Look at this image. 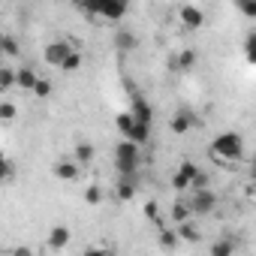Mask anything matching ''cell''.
Instances as JSON below:
<instances>
[{
	"mask_svg": "<svg viewBox=\"0 0 256 256\" xmlns=\"http://www.w3.org/2000/svg\"><path fill=\"white\" fill-rule=\"evenodd\" d=\"M120 202H130L136 196V175H118V187H114Z\"/></svg>",
	"mask_w": 256,
	"mask_h": 256,
	"instance_id": "9",
	"label": "cell"
},
{
	"mask_svg": "<svg viewBox=\"0 0 256 256\" xmlns=\"http://www.w3.org/2000/svg\"><path fill=\"white\" fill-rule=\"evenodd\" d=\"M0 46H4V54H6V58H18V42H16V36H4V42H0Z\"/></svg>",
	"mask_w": 256,
	"mask_h": 256,
	"instance_id": "27",
	"label": "cell"
},
{
	"mask_svg": "<svg viewBox=\"0 0 256 256\" xmlns=\"http://www.w3.org/2000/svg\"><path fill=\"white\" fill-rule=\"evenodd\" d=\"M70 238H72V232H70L66 226H54V229L48 232V247H52V250H64V247L70 244Z\"/></svg>",
	"mask_w": 256,
	"mask_h": 256,
	"instance_id": "12",
	"label": "cell"
},
{
	"mask_svg": "<svg viewBox=\"0 0 256 256\" xmlns=\"http://www.w3.org/2000/svg\"><path fill=\"white\" fill-rule=\"evenodd\" d=\"M76 48H72V42H66V40H54V42H48L46 46V52H42V58H46V64L48 66H64V60L72 54Z\"/></svg>",
	"mask_w": 256,
	"mask_h": 256,
	"instance_id": "5",
	"label": "cell"
},
{
	"mask_svg": "<svg viewBox=\"0 0 256 256\" xmlns=\"http://www.w3.org/2000/svg\"><path fill=\"white\" fill-rule=\"evenodd\" d=\"M172 217H175V223H184V220H190V217H193L190 199H178V202L172 205Z\"/></svg>",
	"mask_w": 256,
	"mask_h": 256,
	"instance_id": "17",
	"label": "cell"
},
{
	"mask_svg": "<svg viewBox=\"0 0 256 256\" xmlns=\"http://www.w3.org/2000/svg\"><path fill=\"white\" fill-rule=\"evenodd\" d=\"M52 175H54L58 181L72 184V181H78V175H82V163H78L76 157H60V160L52 166Z\"/></svg>",
	"mask_w": 256,
	"mask_h": 256,
	"instance_id": "6",
	"label": "cell"
},
{
	"mask_svg": "<svg viewBox=\"0 0 256 256\" xmlns=\"http://www.w3.org/2000/svg\"><path fill=\"white\" fill-rule=\"evenodd\" d=\"M193 64H196V52H193V48H184L181 54H175V58L169 60V70L184 72V70H193Z\"/></svg>",
	"mask_w": 256,
	"mask_h": 256,
	"instance_id": "10",
	"label": "cell"
},
{
	"mask_svg": "<svg viewBox=\"0 0 256 256\" xmlns=\"http://www.w3.org/2000/svg\"><path fill=\"white\" fill-rule=\"evenodd\" d=\"M244 58H247V64L256 66V30L247 34V40H244Z\"/></svg>",
	"mask_w": 256,
	"mask_h": 256,
	"instance_id": "23",
	"label": "cell"
},
{
	"mask_svg": "<svg viewBox=\"0 0 256 256\" xmlns=\"http://www.w3.org/2000/svg\"><path fill=\"white\" fill-rule=\"evenodd\" d=\"M211 151H214L220 160H238V157L244 154V139H241V133L226 130V133H220V136L211 142Z\"/></svg>",
	"mask_w": 256,
	"mask_h": 256,
	"instance_id": "3",
	"label": "cell"
},
{
	"mask_svg": "<svg viewBox=\"0 0 256 256\" xmlns=\"http://www.w3.org/2000/svg\"><path fill=\"white\" fill-rule=\"evenodd\" d=\"M199 120H196V114L193 112H187V108H181V112H175V118H172V133L175 136H184V133H190L193 130V126H196Z\"/></svg>",
	"mask_w": 256,
	"mask_h": 256,
	"instance_id": "7",
	"label": "cell"
},
{
	"mask_svg": "<svg viewBox=\"0 0 256 256\" xmlns=\"http://www.w3.org/2000/svg\"><path fill=\"white\" fill-rule=\"evenodd\" d=\"M190 208H193V214H199V217H205V214H211L214 208H217V193L211 190V187H202V190H190Z\"/></svg>",
	"mask_w": 256,
	"mask_h": 256,
	"instance_id": "4",
	"label": "cell"
},
{
	"mask_svg": "<svg viewBox=\"0 0 256 256\" xmlns=\"http://www.w3.org/2000/svg\"><path fill=\"white\" fill-rule=\"evenodd\" d=\"M114 169H118V175H139V169H142V145L124 136L118 142V148H114Z\"/></svg>",
	"mask_w": 256,
	"mask_h": 256,
	"instance_id": "1",
	"label": "cell"
},
{
	"mask_svg": "<svg viewBox=\"0 0 256 256\" xmlns=\"http://www.w3.org/2000/svg\"><path fill=\"white\" fill-rule=\"evenodd\" d=\"M126 139H133V142L145 145V142L151 139V124H145V120H136V124H133V130L126 133Z\"/></svg>",
	"mask_w": 256,
	"mask_h": 256,
	"instance_id": "13",
	"label": "cell"
},
{
	"mask_svg": "<svg viewBox=\"0 0 256 256\" xmlns=\"http://www.w3.org/2000/svg\"><path fill=\"white\" fill-rule=\"evenodd\" d=\"M178 241H181L178 232H160V247H163V250H175Z\"/></svg>",
	"mask_w": 256,
	"mask_h": 256,
	"instance_id": "25",
	"label": "cell"
},
{
	"mask_svg": "<svg viewBox=\"0 0 256 256\" xmlns=\"http://www.w3.org/2000/svg\"><path fill=\"white\" fill-rule=\"evenodd\" d=\"M178 172H181V175H184V178H187V181H190V187H193V181H196V175H199V172H202V169H199V166H196V163H193V160H184V163H181V166H178Z\"/></svg>",
	"mask_w": 256,
	"mask_h": 256,
	"instance_id": "22",
	"label": "cell"
},
{
	"mask_svg": "<svg viewBox=\"0 0 256 256\" xmlns=\"http://www.w3.org/2000/svg\"><path fill=\"white\" fill-rule=\"evenodd\" d=\"M202 187H208V175H205V172H199V175H196V181H193V187H190V190H202Z\"/></svg>",
	"mask_w": 256,
	"mask_h": 256,
	"instance_id": "33",
	"label": "cell"
},
{
	"mask_svg": "<svg viewBox=\"0 0 256 256\" xmlns=\"http://www.w3.org/2000/svg\"><path fill=\"white\" fill-rule=\"evenodd\" d=\"M12 175H16L12 160H4V181H6V184H12Z\"/></svg>",
	"mask_w": 256,
	"mask_h": 256,
	"instance_id": "31",
	"label": "cell"
},
{
	"mask_svg": "<svg viewBox=\"0 0 256 256\" xmlns=\"http://www.w3.org/2000/svg\"><path fill=\"white\" fill-rule=\"evenodd\" d=\"M235 250H238V244L229 241V238H220V241L211 244V253H214V256H229V253H235Z\"/></svg>",
	"mask_w": 256,
	"mask_h": 256,
	"instance_id": "20",
	"label": "cell"
},
{
	"mask_svg": "<svg viewBox=\"0 0 256 256\" xmlns=\"http://www.w3.org/2000/svg\"><path fill=\"white\" fill-rule=\"evenodd\" d=\"M72 157L82 163V166H90L94 160H96V151H94V145H88V142H82V145H76V151H72Z\"/></svg>",
	"mask_w": 256,
	"mask_h": 256,
	"instance_id": "15",
	"label": "cell"
},
{
	"mask_svg": "<svg viewBox=\"0 0 256 256\" xmlns=\"http://www.w3.org/2000/svg\"><path fill=\"white\" fill-rule=\"evenodd\" d=\"M0 118H4V120H12V118H16V106H12V102H4V106H0Z\"/></svg>",
	"mask_w": 256,
	"mask_h": 256,
	"instance_id": "30",
	"label": "cell"
},
{
	"mask_svg": "<svg viewBox=\"0 0 256 256\" xmlns=\"http://www.w3.org/2000/svg\"><path fill=\"white\" fill-rule=\"evenodd\" d=\"M178 235H181V241H196L199 238V229H196L193 220H184V223H178Z\"/></svg>",
	"mask_w": 256,
	"mask_h": 256,
	"instance_id": "21",
	"label": "cell"
},
{
	"mask_svg": "<svg viewBox=\"0 0 256 256\" xmlns=\"http://www.w3.org/2000/svg\"><path fill=\"white\" fill-rule=\"evenodd\" d=\"M34 94H36V96H48V94H52V82H48V78H40L36 88H34Z\"/></svg>",
	"mask_w": 256,
	"mask_h": 256,
	"instance_id": "29",
	"label": "cell"
},
{
	"mask_svg": "<svg viewBox=\"0 0 256 256\" xmlns=\"http://www.w3.org/2000/svg\"><path fill=\"white\" fill-rule=\"evenodd\" d=\"M253 175H256V160H253Z\"/></svg>",
	"mask_w": 256,
	"mask_h": 256,
	"instance_id": "34",
	"label": "cell"
},
{
	"mask_svg": "<svg viewBox=\"0 0 256 256\" xmlns=\"http://www.w3.org/2000/svg\"><path fill=\"white\" fill-rule=\"evenodd\" d=\"M130 112L136 114V120H145V124H151V120H154V108H151V102H148V100H142V96H133Z\"/></svg>",
	"mask_w": 256,
	"mask_h": 256,
	"instance_id": "11",
	"label": "cell"
},
{
	"mask_svg": "<svg viewBox=\"0 0 256 256\" xmlns=\"http://www.w3.org/2000/svg\"><path fill=\"white\" fill-rule=\"evenodd\" d=\"M78 4L88 16H102L106 22H120V16L130 10V0H78Z\"/></svg>",
	"mask_w": 256,
	"mask_h": 256,
	"instance_id": "2",
	"label": "cell"
},
{
	"mask_svg": "<svg viewBox=\"0 0 256 256\" xmlns=\"http://www.w3.org/2000/svg\"><path fill=\"white\" fill-rule=\"evenodd\" d=\"M133 124H136V114H133V112H120V114L114 118V126H118V133H120V136L130 133V130H133Z\"/></svg>",
	"mask_w": 256,
	"mask_h": 256,
	"instance_id": "19",
	"label": "cell"
},
{
	"mask_svg": "<svg viewBox=\"0 0 256 256\" xmlns=\"http://www.w3.org/2000/svg\"><path fill=\"white\" fill-rule=\"evenodd\" d=\"M253 190H256V175H253Z\"/></svg>",
	"mask_w": 256,
	"mask_h": 256,
	"instance_id": "35",
	"label": "cell"
},
{
	"mask_svg": "<svg viewBox=\"0 0 256 256\" xmlns=\"http://www.w3.org/2000/svg\"><path fill=\"white\" fill-rule=\"evenodd\" d=\"M12 88H18V70L4 66L0 70V90H12Z\"/></svg>",
	"mask_w": 256,
	"mask_h": 256,
	"instance_id": "16",
	"label": "cell"
},
{
	"mask_svg": "<svg viewBox=\"0 0 256 256\" xmlns=\"http://www.w3.org/2000/svg\"><path fill=\"white\" fill-rule=\"evenodd\" d=\"M78 66H82V54H78V52H72V54L64 60V66H60V70H64V72H72V70H78Z\"/></svg>",
	"mask_w": 256,
	"mask_h": 256,
	"instance_id": "28",
	"label": "cell"
},
{
	"mask_svg": "<svg viewBox=\"0 0 256 256\" xmlns=\"http://www.w3.org/2000/svg\"><path fill=\"white\" fill-rule=\"evenodd\" d=\"M235 6L244 18H256V0H235Z\"/></svg>",
	"mask_w": 256,
	"mask_h": 256,
	"instance_id": "24",
	"label": "cell"
},
{
	"mask_svg": "<svg viewBox=\"0 0 256 256\" xmlns=\"http://www.w3.org/2000/svg\"><path fill=\"white\" fill-rule=\"evenodd\" d=\"M36 82H40V76H36L34 66H22V70H18V88H22V90H34Z\"/></svg>",
	"mask_w": 256,
	"mask_h": 256,
	"instance_id": "14",
	"label": "cell"
},
{
	"mask_svg": "<svg viewBox=\"0 0 256 256\" xmlns=\"http://www.w3.org/2000/svg\"><path fill=\"white\" fill-rule=\"evenodd\" d=\"M145 214H148V220H157V214H160V205L151 199V202H145Z\"/></svg>",
	"mask_w": 256,
	"mask_h": 256,
	"instance_id": "32",
	"label": "cell"
},
{
	"mask_svg": "<svg viewBox=\"0 0 256 256\" xmlns=\"http://www.w3.org/2000/svg\"><path fill=\"white\" fill-rule=\"evenodd\" d=\"M84 202H88V205H100V202H102V187L90 184V187L84 190Z\"/></svg>",
	"mask_w": 256,
	"mask_h": 256,
	"instance_id": "26",
	"label": "cell"
},
{
	"mask_svg": "<svg viewBox=\"0 0 256 256\" xmlns=\"http://www.w3.org/2000/svg\"><path fill=\"white\" fill-rule=\"evenodd\" d=\"M178 18H181V24H184V28H190V30H196V28H202V24H205V12H202L199 6H193V4H184V6H181V12H178Z\"/></svg>",
	"mask_w": 256,
	"mask_h": 256,
	"instance_id": "8",
	"label": "cell"
},
{
	"mask_svg": "<svg viewBox=\"0 0 256 256\" xmlns=\"http://www.w3.org/2000/svg\"><path fill=\"white\" fill-rule=\"evenodd\" d=\"M114 46H118V52H133L136 48V36L130 30H118L114 34Z\"/></svg>",
	"mask_w": 256,
	"mask_h": 256,
	"instance_id": "18",
	"label": "cell"
}]
</instances>
